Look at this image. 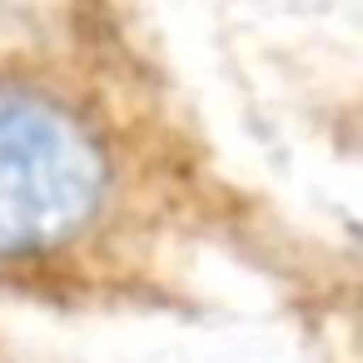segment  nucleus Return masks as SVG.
Instances as JSON below:
<instances>
[{
    "label": "nucleus",
    "instance_id": "nucleus-1",
    "mask_svg": "<svg viewBox=\"0 0 363 363\" xmlns=\"http://www.w3.org/2000/svg\"><path fill=\"white\" fill-rule=\"evenodd\" d=\"M120 189V145L85 90L40 65H0V269L75 254Z\"/></svg>",
    "mask_w": 363,
    "mask_h": 363
}]
</instances>
